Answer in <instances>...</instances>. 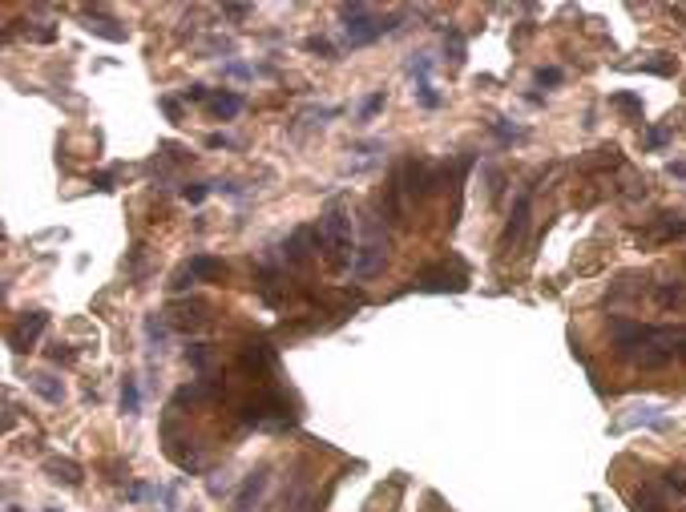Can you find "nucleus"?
Instances as JSON below:
<instances>
[{
    "instance_id": "f257e3e1",
    "label": "nucleus",
    "mask_w": 686,
    "mask_h": 512,
    "mask_svg": "<svg viewBox=\"0 0 686 512\" xmlns=\"http://www.w3.org/2000/svg\"><path fill=\"white\" fill-rule=\"evenodd\" d=\"M400 16H408V8H400L396 16H379L372 4H339V20H343V41L351 48L376 45L384 32L400 29Z\"/></svg>"
},
{
    "instance_id": "f03ea898",
    "label": "nucleus",
    "mask_w": 686,
    "mask_h": 512,
    "mask_svg": "<svg viewBox=\"0 0 686 512\" xmlns=\"http://www.w3.org/2000/svg\"><path fill=\"white\" fill-rule=\"evenodd\" d=\"M319 238H323V255L335 271H351L356 262V250H351V210L347 202H331V206L319 214Z\"/></svg>"
},
{
    "instance_id": "7ed1b4c3",
    "label": "nucleus",
    "mask_w": 686,
    "mask_h": 512,
    "mask_svg": "<svg viewBox=\"0 0 686 512\" xmlns=\"http://www.w3.org/2000/svg\"><path fill=\"white\" fill-rule=\"evenodd\" d=\"M388 262V234L379 230L376 218H363V242L356 250V262H351V274L356 278H372V274L384 271Z\"/></svg>"
},
{
    "instance_id": "20e7f679",
    "label": "nucleus",
    "mask_w": 686,
    "mask_h": 512,
    "mask_svg": "<svg viewBox=\"0 0 686 512\" xmlns=\"http://www.w3.org/2000/svg\"><path fill=\"white\" fill-rule=\"evenodd\" d=\"M469 287V271H464V262H460L457 271H448V262H440V267H424V271L412 278V290H420V295H457V290Z\"/></svg>"
},
{
    "instance_id": "39448f33",
    "label": "nucleus",
    "mask_w": 686,
    "mask_h": 512,
    "mask_svg": "<svg viewBox=\"0 0 686 512\" xmlns=\"http://www.w3.org/2000/svg\"><path fill=\"white\" fill-rule=\"evenodd\" d=\"M319 246H323V238H319V226H299V230H291V238L283 242V258H287V267L303 271Z\"/></svg>"
},
{
    "instance_id": "423d86ee",
    "label": "nucleus",
    "mask_w": 686,
    "mask_h": 512,
    "mask_svg": "<svg viewBox=\"0 0 686 512\" xmlns=\"http://www.w3.org/2000/svg\"><path fill=\"white\" fill-rule=\"evenodd\" d=\"M45 327H49V315H45V311H25V315L8 327V347H13V351H29L36 339L45 335Z\"/></svg>"
},
{
    "instance_id": "0eeeda50",
    "label": "nucleus",
    "mask_w": 686,
    "mask_h": 512,
    "mask_svg": "<svg viewBox=\"0 0 686 512\" xmlns=\"http://www.w3.org/2000/svg\"><path fill=\"white\" fill-rule=\"evenodd\" d=\"M529 214H533V186H525V190L517 194V202H513V214H509L505 234H501V246H505V250L525 238V230H529Z\"/></svg>"
},
{
    "instance_id": "6e6552de",
    "label": "nucleus",
    "mask_w": 686,
    "mask_h": 512,
    "mask_svg": "<svg viewBox=\"0 0 686 512\" xmlns=\"http://www.w3.org/2000/svg\"><path fill=\"white\" fill-rule=\"evenodd\" d=\"M81 16H85V29L97 32V36H105V41H114V45H121V41L130 36V32H126V29H121V25L114 20V16L101 13V4H93V8H81Z\"/></svg>"
},
{
    "instance_id": "1a4fd4ad",
    "label": "nucleus",
    "mask_w": 686,
    "mask_h": 512,
    "mask_svg": "<svg viewBox=\"0 0 686 512\" xmlns=\"http://www.w3.org/2000/svg\"><path fill=\"white\" fill-rule=\"evenodd\" d=\"M170 323L182 327V331H198V327H210V306L206 303H186V306H174L170 311Z\"/></svg>"
},
{
    "instance_id": "9d476101",
    "label": "nucleus",
    "mask_w": 686,
    "mask_h": 512,
    "mask_svg": "<svg viewBox=\"0 0 686 512\" xmlns=\"http://www.w3.org/2000/svg\"><path fill=\"white\" fill-rule=\"evenodd\" d=\"M45 472H49V480L69 484V488H77V484L85 480V468L77 464V460H69V456H49V460H45Z\"/></svg>"
},
{
    "instance_id": "9b49d317",
    "label": "nucleus",
    "mask_w": 686,
    "mask_h": 512,
    "mask_svg": "<svg viewBox=\"0 0 686 512\" xmlns=\"http://www.w3.org/2000/svg\"><path fill=\"white\" fill-rule=\"evenodd\" d=\"M262 488H267V468H259V472H250L243 480V488L234 492V500H230V512H250V504L262 497Z\"/></svg>"
},
{
    "instance_id": "f8f14e48",
    "label": "nucleus",
    "mask_w": 686,
    "mask_h": 512,
    "mask_svg": "<svg viewBox=\"0 0 686 512\" xmlns=\"http://www.w3.org/2000/svg\"><path fill=\"white\" fill-rule=\"evenodd\" d=\"M686 234V214H658V222L642 234L646 242H670V238H682Z\"/></svg>"
},
{
    "instance_id": "ddd939ff",
    "label": "nucleus",
    "mask_w": 686,
    "mask_h": 512,
    "mask_svg": "<svg viewBox=\"0 0 686 512\" xmlns=\"http://www.w3.org/2000/svg\"><path fill=\"white\" fill-rule=\"evenodd\" d=\"M190 274H194L198 283H218V278H227V262L214 255H190Z\"/></svg>"
},
{
    "instance_id": "4468645a",
    "label": "nucleus",
    "mask_w": 686,
    "mask_h": 512,
    "mask_svg": "<svg viewBox=\"0 0 686 512\" xmlns=\"http://www.w3.org/2000/svg\"><path fill=\"white\" fill-rule=\"evenodd\" d=\"M630 508L634 512H670V500L662 488H654V484H642L634 497H630Z\"/></svg>"
},
{
    "instance_id": "2eb2a0df",
    "label": "nucleus",
    "mask_w": 686,
    "mask_h": 512,
    "mask_svg": "<svg viewBox=\"0 0 686 512\" xmlns=\"http://www.w3.org/2000/svg\"><path fill=\"white\" fill-rule=\"evenodd\" d=\"M29 391H36L45 403H61V400H65V384H61L57 375H45V371H33V375H29Z\"/></svg>"
},
{
    "instance_id": "dca6fc26",
    "label": "nucleus",
    "mask_w": 686,
    "mask_h": 512,
    "mask_svg": "<svg viewBox=\"0 0 686 512\" xmlns=\"http://www.w3.org/2000/svg\"><path fill=\"white\" fill-rule=\"evenodd\" d=\"M246 109V97L243 93H214L210 97V117H218V121H234L238 113Z\"/></svg>"
},
{
    "instance_id": "f3484780",
    "label": "nucleus",
    "mask_w": 686,
    "mask_h": 512,
    "mask_svg": "<svg viewBox=\"0 0 686 512\" xmlns=\"http://www.w3.org/2000/svg\"><path fill=\"white\" fill-rule=\"evenodd\" d=\"M654 303L662 306V311H670V306L686 303V283H678V278H666V283H654Z\"/></svg>"
},
{
    "instance_id": "a211bd4d",
    "label": "nucleus",
    "mask_w": 686,
    "mask_h": 512,
    "mask_svg": "<svg viewBox=\"0 0 686 512\" xmlns=\"http://www.w3.org/2000/svg\"><path fill=\"white\" fill-rule=\"evenodd\" d=\"M577 166H581V170H605V166H621V154L614 149V145H602V149H593V158H581Z\"/></svg>"
},
{
    "instance_id": "6ab92c4d",
    "label": "nucleus",
    "mask_w": 686,
    "mask_h": 512,
    "mask_svg": "<svg viewBox=\"0 0 686 512\" xmlns=\"http://www.w3.org/2000/svg\"><path fill=\"white\" fill-rule=\"evenodd\" d=\"M432 69H436V61H432L428 53H416V57H408V77L416 81V85H428V81H432Z\"/></svg>"
},
{
    "instance_id": "aec40b11",
    "label": "nucleus",
    "mask_w": 686,
    "mask_h": 512,
    "mask_svg": "<svg viewBox=\"0 0 686 512\" xmlns=\"http://www.w3.org/2000/svg\"><path fill=\"white\" fill-rule=\"evenodd\" d=\"M121 412H126V416H137V412H142V391H137V379H133V375L121 379Z\"/></svg>"
},
{
    "instance_id": "412c9836",
    "label": "nucleus",
    "mask_w": 686,
    "mask_h": 512,
    "mask_svg": "<svg viewBox=\"0 0 686 512\" xmlns=\"http://www.w3.org/2000/svg\"><path fill=\"white\" fill-rule=\"evenodd\" d=\"M638 69H646V73H658V77H674V73H678V61H674L670 53H650V61H642Z\"/></svg>"
},
{
    "instance_id": "4be33fe9",
    "label": "nucleus",
    "mask_w": 686,
    "mask_h": 512,
    "mask_svg": "<svg viewBox=\"0 0 686 512\" xmlns=\"http://www.w3.org/2000/svg\"><path fill=\"white\" fill-rule=\"evenodd\" d=\"M444 57L452 65H464V32L452 29V25L444 29Z\"/></svg>"
},
{
    "instance_id": "5701e85b",
    "label": "nucleus",
    "mask_w": 686,
    "mask_h": 512,
    "mask_svg": "<svg viewBox=\"0 0 686 512\" xmlns=\"http://www.w3.org/2000/svg\"><path fill=\"white\" fill-rule=\"evenodd\" d=\"M492 137H497V142H501V145H513V142H525L529 133H525L521 126H513V121H505V117H497V121H492Z\"/></svg>"
},
{
    "instance_id": "b1692460",
    "label": "nucleus",
    "mask_w": 686,
    "mask_h": 512,
    "mask_svg": "<svg viewBox=\"0 0 686 512\" xmlns=\"http://www.w3.org/2000/svg\"><path fill=\"white\" fill-rule=\"evenodd\" d=\"M186 363L206 375V371H210V363H214V351L206 347V343H190V347H186Z\"/></svg>"
},
{
    "instance_id": "393cba45",
    "label": "nucleus",
    "mask_w": 686,
    "mask_h": 512,
    "mask_svg": "<svg viewBox=\"0 0 686 512\" xmlns=\"http://www.w3.org/2000/svg\"><path fill=\"white\" fill-rule=\"evenodd\" d=\"M610 105L621 109L626 117H642V97L638 93H610Z\"/></svg>"
},
{
    "instance_id": "a878e982",
    "label": "nucleus",
    "mask_w": 686,
    "mask_h": 512,
    "mask_svg": "<svg viewBox=\"0 0 686 512\" xmlns=\"http://www.w3.org/2000/svg\"><path fill=\"white\" fill-rule=\"evenodd\" d=\"M412 93H416V105H420V109H440V105H444V97L436 93V85H432V81H428V85H416Z\"/></svg>"
},
{
    "instance_id": "bb28decb",
    "label": "nucleus",
    "mask_w": 686,
    "mask_h": 512,
    "mask_svg": "<svg viewBox=\"0 0 686 512\" xmlns=\"http://www.w3.org/2000/svg\"><path fill=\"white\" fill-rule=\"evenodd\" d=\"M384 105H388V93H384V89L368 93V97L360 101V121H372V117H376V113L384 109Z\"/></svg>"
},
{
    "instance_id": "cd10ccee",
    "label": "nucleus",
    "mask_w": 686,
    "mask_h": 512,
    "mask_svg": "<svg viewBox=\"0 0 686 512\" xmlns=\"http://www.w3.org/2000/svg\"><path fill=\"white\" fill-rule=\"evenodd\" d=\"M146 335H149V343L162 347L166 335H170V331H166V315H146Z\"/></svg>"
},
{
    "instance_id": "c85d7f7f",
    "label": "nucleus",
    "mask_w": 686,
    "mask_h": 512,
    "mask_svg": "<svg viewBox=\"0 0 686 512\" xmlns=\"http://www.w3.org/2000/svg\"><path fill=\"white\" fill-rule=\"evenodd\" d=\"M210 190H214V182H190V186H182V198H186L190 206H198V202H202Z\"/></svg>"
},
{
    "instance_id": "c756f323",
    "label": "nucleus",
    "mask_w": 686,
    "mask_h": 512,
    "mask_svg": "<svg viewBox=\"0 0 686 512\" xmlns=\"http://www.w3.org/2000/svg\"><path fill=\"white\" fill-rule=\"evenodd\" d=\"M158 105H162V113L174 121V126L186 121V113H182V97H158Z\"/></svg>"
},
{
    "instance_id": "7c9ffc66",
    "label": "nucleus",
    "mask_w": 686,
    "mask_h": 512,
    "mask_svg": "<svg viewBox=\"0 0 686 512\" xmlns=\"http://www.w3.org/2000/svg\"><path fill=\"white\" fill-rule=\"evenodd\" d=\"M182 101H194V105H198V101H206V105H210V89H206V85H198V81H194V85H186V89H182Z\"/></svg>"
},
{
    "instance_id": "2f4dec72",
    "label": "nucleus",
    "mask_w": 686,
    "mask_h": 512,
    "mask_svg": "<svg viewBox=\"0 0 686 512\" xmlns=\"http://www.w3.org/2000/svg\"><path fill=\"white\" fill-rule=\"evenodd\" d=\"M303 48H307V53H319V57H335V45H331L327 36H307Z\"/></svg>"
},
{
    "instance_id": "473e14b6",
    "label": "nucleus",
    "mask_w": 686,
    "mask_h": 512,
    "mask_svg": "<svg viewBox=\"0 0 686 512\" xmlns=\"http://www.w3.org/2000/svg\"><path fill=\"white\" fill-rule=\"evenodd\" d=\"M670 137H674V129H670V126H654L650 133H646V145H650V149H662Z\"/></svg>"
},
{
    "instance_id": "72a5a7b5",
    "label": "nucleus",
    "mask_w": 686,
    "mask_h": 512,
    "mask_svg": "<svg viewBox=\"0 0 686 512\" xmlns=\"http://www.w3.org/2000/svg\"><path fill=\"white\" fill-rule=\"evenodd\" d=\"M222 73H227V77H238V81H250L259 69H250V65H243V61H227V65H222Z\"/></svg>"
},
{
    "instance_id": "f704fd0d",
    "label": "nucleus",
    "mask_w": 686,
    "mask_h": 512,
    "mask_svg": "<svg viewBox=\"0 0 686 512\" xmlns=\"http://www.w3.org/2000/svg\"><path fill=\"white\" fill-rule=\"evenodd\" d=\"M561 81H565V73L557 65H541L537 69V85H561Z\"/></svg>"
},
{
    "instance_id": "c9c22d12",
    "label": "nucleus",
    "mask_w": 686,
    "mask_h": 512,
    "mask_svg": "<svg viewBox=\"0 0 686 512\" xmlns=\"http://www.w3.org/2000/svg\"><path fill=\"white\" fill-rule=\"evenodd\" d=\"M666 484L678 497H686V468H666Z\"/></svg>"
},
{
    "instance_id": "e433bc0d",
    "label": "nucleus",
    "mask_w": 686,
    "mask_h": 512,
    "mask_svg": "<svg viewBox=\"0 0 686 512\" xmlns=\"http://www.w3.org/2000/svg\"><path fill=\"white\" fill-rule=\"evenodd\" d=\"M206 149H238V142H234L230 133H210V137H206Z\"/></svg>"
},
{
    "instance_id": "4c0bfd02",
    "label": "nucleus",
    "mask_w": 686,
    "mask_h": 512,
    "mask_svg": "<svg viewBox=\"0 0 686 512\" xmlns=\"http://www.w3.org/2000/svg\"><path fill=\"white\" fill-rule=\"evenodd\" d=\"M198 278L190 274V267H182L178 274H174V283H170V290H186V287H194Z\"/></svg>"
},
{
    "instance_id": "58836bf2",
    "label": "nucleus",
    "mask_w": 686,
    "mask_h": 512,
    "mask_svg": "<svg viewBox=\"0 0 686 512\" xmlns=\"http://www.w3.org/2000/svg\"><path fill=\"white\" fill-rule=\"evenodd\" d=\"M222 13H227L230 20H246V16L255 13V8H250V4H227V8H222Z\"/></svg>"
},
{
    "instance_id": "ea45409f",
    "label": "nucleus",
    "mask_w": 686,
    "mask_h": 512,
    "mask_svg": "<svg viewBox=\"0 0 686 512\" xmlns=\"http://www.w3.org/2000/svg\"><path fill=\"white\" fill-rule=\"evenodd\" d=\"M49 359H53V363H73V359H77V351H69V347H61V343H57V347L49 351Z\"/></svg>"
},
{
    "instance_id": "a19ab883",
    "label": "nucleus",
    "mask_w": 686,
    "mask_h": 512,
    "mask_svg": "<svg viewBox=\"0 0 686 512\" xmlns=\"http://www.w3.org/2000/svg\"><path fill=\"white\" fill-rule=\"evenodd\" d=\"M114 174H117V166L105 170V174H93V186H97V190H114Z\"/></svg>"
},
{
    "instance_id": "79ce46f5",
    "label": "nucleus",
    "mask_w": 686,
    "mask_h": 512,
    "mask_svg": "<svg viewBox=\"0 0 686 512\" xmlns=\"http://www.w3.org/2000/svg\"><path fill=\"white\" fill-rule=\"evenodd\" d=\"M206 488H210V497H227L230 480H218V476H210V484H206Z\"/></svg>"
},
{
    "instance_id": "37998d69",
    "label": "nucleus",
    "mask_w": 686,
    "mask_h": 512,
    "mask_svg": "<svg viewBox=\"0 0 686 512\" xmlns=\"http://www.w3.org/2000/svg\"><path fill=\"white\" fill-rule=\"evenodd\" d=\"M674 359H678V363H686V335L678 339V347H674Z\"/></svg>"
},
{
    "instance_id": "c03bdc74",
    "label": "nucleus",
    "mask_w": 686,
    "mask_h": 512,
    "mask_svg": "<svg viewBox=\"0 0 686 512\" xmlns=\"http://www.w3.org/2000/svg\"><path fill=\"white\" fill-rule=\"evenodd\" d=\"M670 174H674V177H686V161H670Z\"/></svg>"
},
{
    "instance_id": "a18cd8bd",
    "label": "nucleus",
    "mask_w": 686,
    "mask_h": 512,
    "mask_svg": "<svg viewBox=\"0 0 686 512\" xmlns=\"http://www.w3.org/2000/svg\"><path fill=\"white\" fill-rule=\"evenodd\" d=\"M45 512H57V508H45Z\"/></svg>"
}]
</instances>
